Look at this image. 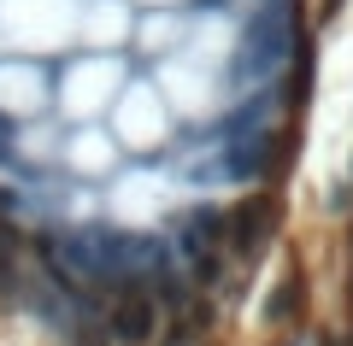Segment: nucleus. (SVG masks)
<instances>
[{"instance_id":"nucleus-1","label":"nucleus","mask_w":353,"mask_h":346,"mask_svg":"<svg viewBox=\"0 0 353 346\" xmlns=\"http://www.w3.org/2000/svg\"><path fill=\"white\" fill-rule=\"evenodd\" d=\"M330 334L336 346H353V141L330 211Z\"/></svg>"}]
</instances>
